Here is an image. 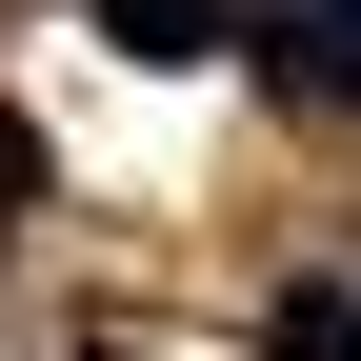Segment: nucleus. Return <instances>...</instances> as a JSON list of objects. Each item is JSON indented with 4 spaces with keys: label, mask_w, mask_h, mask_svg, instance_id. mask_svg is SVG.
<instances>
[{
    "label": "nucleus",
    "mask_w": 361,
    "mask_h": 361,
    "mask_svg": "<svg viewBox=\"0 0 361 361\" xmlns=\"http://www.w3.org/2000/svg\"><path fill=\"white\" fill-rule=\"evenodd\" d=\"M101 20H121V61H201V40H221V0H101Z\"/></svg>",
    "instance_id": "f03ea898"
},
{
    "label": "nucleus",
    "mask_w": 361,
    "mask_h": 361,
    "mask_svg": "<svg viewBox=\"0 0 361 361\" xmlns=\"http://www.w3.org/2000/svg\"><path fill=\"white\" fill-rule=\"evenodd\" d=\"M20 201H40V141H20V121H0V221H20Z\"/></svg>",
    "instance_id": "7ed1b4c3"
},
{
    "label": "nucleus",
    "mask_w": 361,
    "mask_h": 361,
    "mask_svg": "<svg viewBox=\"0 0 361 361\" xmlns=\"http://www.w3.org/2000/svg\"><path fill=\"white\" fill-rule=\"evenodd\" d=\"M261 341H281V361H361V281H281Z\"/></svg>",
    "instance_id": "f257e3e1"
}]
</instances>
